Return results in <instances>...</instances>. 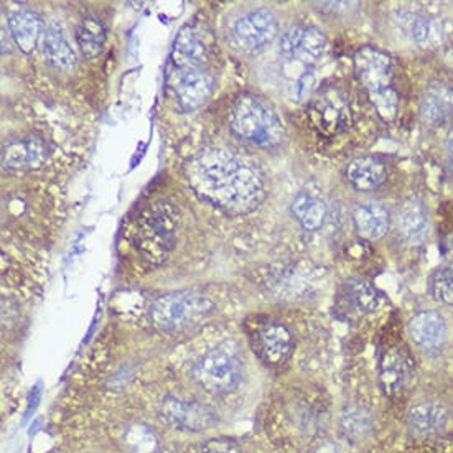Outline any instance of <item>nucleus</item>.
<instances>
[{
	"instance_id": "nucleus-1",
	"label": "nucleus",
	"mask_w": 453,
	"mask_h": 453,
	"mask_svg": "<svg viewBox=\"0 0 453 453\" xmlns=\"http://www.w3.org/2000/svg\"><path fill=\"white\" fill-rule=\"evenodd\" d=\"M193 191L231 215H244L263 203V173L246 157L227 149H208L187 165Z\"/></svg>"
},
{
	"instance_id": "nucleus-2",
	"label": "nucleus",
	"mask_w": 453,
	"mask_h": 453,
	"mask_svg": "<svg viewBox=\"0 0 453 453\" xmlns=\"http://www.w3.org/2000/svg\"><path fill=\"white\" fill-rule=\"evenodd\" d=\"M355 74L366 89L372 106L381 119L393 120L397 116L399 96L393 88V60L380 48H359L353 57Z\"/></svg>"
},
{
	"instance_id": "nucleus-3",
	"label": "nucleus",
	"mask_w": 453,
	"mask_h": 453,
	"mask_svg": "<svg viewBox=\"0 0 453 453\" xmlns=\"http://www.w3.org/2000/svg\"><path fill=\"white\" fill-rule=\"evenodd\" d=\"M179 211L173 204L160 200L145 208L135 223V248L152 264L167 259L175 246Z\"/></svg>"
},
{
	"instance_id": "nucleus-4",
	"label": "nucleus",
	"mask_w": 453,
	"mask_h": 453,
	"mask_svg": "<svg viewBox=\"0 0 453 453\" xmlns=\"http://www.w3.org/2000/svg\"><path fill=\"white\" fill-rule=\"evenodd\" d=\"M231 129L250 142L261 147H277L286 137L282 120L256 96L239 97L231 114Z\"/></svg>"
},
{
	"instance_id": "nucleus-5",
	"label": "nucleus",
	"mask_w": 453,
	"mask_h": 453,
	"mask_svg": "<svg viewBox=\"0 0 453 453\" xmlns=\"http://www.w3.org/2000/svg\"><path fill=\"white\" fill-rule=\"evenodd\" d=\"M193 378L210 393H229L238 388L242 380V361L238 346L233 342H223L193 366Z\"/></svg>"
},
{
	"instance_id": "nucleus-6",
	"label": "nucleus",
	"mask_w": 453,
	"mask_h": 453,
	"mask_svg": "<svg viewBox=\"0 0 453 453\" xmlns=\"http://www.w3.org/2000/svg\"><path fill=\"white\" fill-rule=\"evenodd\" d=\"M215 309L213 302L193 292H175L157 298L150 305V320L162 332H181L203 320Z\"/></svg>"
},
{
	"instance_id": "nucleus-7",
	"label": "nucleus",
	"mask_w": 453,
	"mask_h": 453,
	"mask_svg": "<svg viewBox=\"0 0 453 453\" xmlns=\"http://www.w3.org/2000/svg\"><path fill=\"white\" fill-rule=\"evenodd\" d=\"M309 119L311 126L325 135H336L345 131L351 122L346 96L338 88H323L311 99Z\"/></svg>"
},
{
	"instance_id": "nucleus-8",
	"label": "nucleus",
	"mask_w": 453,
	"mask_h": 453,
	"mask_svg": "<svg viewBox=\"0 0 453 453\" xmlns=\"http://www.w3.org/2000/svg\"><path fill=\"white\" fill-rule=\"evenodd\" d=\"M158 416L173 429L188 430V432H203L215 426V412L208 406L196 401H181L168 395L160 406Z\"/></svg>"
},
{
	"instance_id": "nucleus-9",
	"label": "nucleus",
	"mask_w": 453,
	"mask_h": 453,
	"mask_svg": "<svg viewBox=\"0 0 453 453\" xmlns=\"http://www.w3.org/2000/svg\"><path fill=\"white\" fill-rule=\"evenodd\" d=\"M277 32L279 25L273 12L259 9L241 17L234 25L233 35L239 47L244 50H259L271 43Z\"/></svg>"
},
{
	"instance_id": "nucleus-10",
	"label": "nucleus",
	"mask_w": 453,
	"mask_h": 453,
	"mask_svg": "<svg viewBox=\"0 0 453 453\" xmlns=\"http://www.w3.org/2000/svg\"><path fill=\"white\" fill-rule=\"evenodd\" d=\"M326 38L315 27H294L280 38L279 50L287 58L315 63L322 58Z\"/></svg>"
},
{
	"instance_id": "nucleus-11",
	"label": "nucleus",
	"mask_w": 453,
	"mask_h": 453,
	"mask_svg": "<svg viewBox=\"0 0 453 453\" xmlns=\"http://www.w3.org/2000/svg\"><path fill=\"white\" fill-rule=\"evenodd\" d=\"M173 91L177 96L180 108L187 112L203 106L213 91V80L202 70L173 72Z\"/></svg>"
},
{
	"instance_id": "nucleus-12",
	"label": "nucleus",
	"mask_w": 453,
	"mask_h": 453,
	"mask_svg": "<svg viewBox=\"0 0 453 453\" xmlns=\"http://www.w3.org/2000/svg\"><path fill=\"white\" fill-rule=\"evenodd\" d=\"M257 355L267 365H282L290 357L294 349V338L282 323H265L256 334V348Z\"/></svg>"
},
{
	"instance_id": "nucleus-13",
	"label": "nucleus",
	"mask_w": 453,
	"mask_h": 453,
	"mask_svg": "<svg viewBox=\"0 0 453 453\" xmlns=\"http://www.w3.org/2000/svg\"><path fill=\"white\" fill-rule=\"evenodd\" d=\"M48 150L45 142L36 137L7 143L2 150V164L11 170H36L47 160Z\"/></svg>"
},
{
	"instance_id": "nucleus-14",
	"label": "nucleus",
	"mask_w": 453,
	"mask_h": 453,
	"mask_svg": "<svg viewBox=\"0 0 453 453\" xmlns=\"http://www.w3.org/2000/svg\"><path fill=\"white\" fill-rule=\"evenodd\" d=\"M397 229L401 238L411 246H420L429 236V213L416 198H409L399 206Z\"/></svg>"
},
{
	"instance_id": "nucleus-15",
	"label": "nucleus",
	"mask_w": 453,
	"mask_h": 453,
	"mask_svg": "<svg viewBox=\"0 0 453 453\" xmlns=\"http://www.w3.org/2000/svg\"><path fill=\"white\" fill-rule=\"evenodd\" d=\"M204 61H206V47L203 40L195 30L183 28L175 38L173 50H172L173 72L202 70Z\"/></svg>"
},
{
	"instance_id": "nucleus-16",
	"label": "nucleus",
	"mask_w": 453,
	"mask_h": 453,
	"mask_svg": "<svg viewBox=\"0 0 453 453\" xmlns=\"http://www.w3.org/2000/svg\"><path fill=\"white\" fill-rule=\"evenodd\" d=\"M412 342L420 348H439L447 338V322L439 311H418L407 325Z\"/></svg>"
},
{
	"instance_id": "nucleus-17",
	"label": "nucleus",
	"mask_w": 453,
	"mask_h": 453,
	"mask_svg": "<svg viewBox=\"0 0 453 453\" xmlns=\"http://www.w3.org/2000/svg\"><path fill=\"white\" fill-rule=\"evenodd\" d=\"M346 179L358 191L376 190L388 179V167L380 157H357L346 167Z\"/></svg>"
},
{
	"instance_id": "nucleus-18",
	"label": "nucleus",
	"mask_w": 453,
	"mask_h": 453,
	"mask_svg": "<svg viewBox=\"0 0 453 453\" xmlns=\"http://www.w3.org/2000/svg\"><path fill=\"white\" fill-rule=\"evenodd\" d=\"M353 221L359 234L370 241L381 239L391 226V216L388 210L378 203L358 204L353 211Z\"/></svg>"
},
{
	"instance_id": "nucleus-19",
	"label": "nucleus",
	"mask_w": 453,
	"mask_h": 453,
	"mask_svg": "<svg viewBox=\"0 0 453 453\" xmlns=\"http://www.w3.org/2000/svg\"><path fill=\"white\" fill-rule=\"evenodd\" d=\"M447 422H449V412L439 404H430V403H422L412 407L407 416V426L411 432L422 437L439 434L441 430L445 429Z\"/></svg>"
},
{
	"instance_id": "nucleus-20",
	"label": "nucleus",
	"mask_w": 453,
	"mask_h": 453,
	"mask_svg": "<svg viewBox=\"0 0 453 453\" xmlns=\"http://www.w3.org/2000/svg\"><path fill=\"white\" fill-rule=\"evenodd\" d=\"M9 27L19 48L24 53H32L43 32L42 19L30 11H19L11 17Z\"/></svg>"
},
{
	"instance_id": "nucleus-21",
	"label": "nucleus",
	"mask_w": 453,
	"mask_h": 453,
	"mask_svg": "<svg viewBox=\"0 0 453 453\" xmlns=\"http://www.w3.org/2000/svg\"><path fill=\"white\" fill-rule=\"evenodd\" d=\"M43 53L47 60L60 70H70L76 65L74 50L70 47L61 27L57 24L50 25L43 36Z\"/></svg>"
},
{
	"instance_id": "nucleus-22",
	"label": "nucleus",
	"mask_w": 453,
	"mask_h": 453,
	"mask_svg": "<svg viewBox=\"0 0 453 453\" xmlns=\"http://www.w3.org/2000/svg\"><path fill=\"white\" fill-rule=\"evenodd\" d=\"M292 215L297 218L300 225L307 231H317L323 226L326 218V206L322 200L315 198L307 191H300L292 202Z\"/></svg>"
},
{
	"instance_id": "nucleus-23",
	"label": "nucleus",
	"mask_w": 453,
	"mask_h": 453,
	"mask_svg": "<svg viewBox=\"0 0 453 453\" xmlns=\"http://www.w3.org/2000/svg\"><path fill=\"white\" fill-rule=\"evenodd\" d=\"M76 42L86 58H95L106 43V28L95 17H86L76 28Z\"/></svg>"
},
{
	"instance_id": "nucleus-24",
	"label": "nucleus",
	"mask_w": 453,
	"mask_h": 453,
	"mask_svg": "<svg viewBox=\"0 0 453 453\" xmlns=\"http://www.w3.org/2000/svg\"><path fill=\"white\" fill-rule=\"evenodd\" d=\"M340 427L348 439L361 441L372 429V414L366 407L349 406L342 412Z\"/></svg>"
},
{
	"instance_id": "nucleus-25",
	"label": "nucleus",
	"mask_w": 453,
	"mask_h": 453,
	"mask_svg": "<svg viewBox=\"0 0 453 453\" xmlns=\"http://www.w3.org/2000/svg\"><path fill=\"white\" fill-rule=\"evenodd\" d=\"M346 302L351 305V311H357L358 315H365L376 309L378 305V292L374 287L370 286L365 280H349L345 286Z\"/></svg>"
},
{
	"instance_id": "nucleus-26",
	"label": "nucleus",
	"mask_w": 453,
	"mask_h": 453,
	"mask_svg": "<svg viewBox=\"0 0 453 453\" xmlns=\"http://www.w3.org/2000/svg\"><path fill=\"white\" fill-rule=\"evenodd\" d=\"M126 447L129 453H160V443L154 430L142 424H134L126 432Z\"/></svg>"
},
{
	"instance_id": "nucleus-27",
	"label": "nucleus",
	"mask_w": 453,
	"mask_h": 453,
	"mask_svg": "<svg viewBox=\"0 0 453 453\" xmlns=\"http://www.w3.org/2000/svg\"><path fill=\"white\" fill-rule=\"evenodd\" d=\"M429 288L437 302L453 307V265L437 269L430 277Z\"/></svg>"
},
{
	"instance_id": "nucleus-28",
	"label": "nucleus",
	"mask_w": 453,
	"mask_h": 453,
	"mask_svg": "<svg viewBox=\"0 0 453 453\" xmlns=\"http://www.w3.org/2000/svg\"><path fill=\"white\" fill-rule=\"evenodd\" d=\"M401 25L406 30L409 35L412 36V40H416L418 43L426 42L430 34V25L424 17L414 15V13H403L401 15Z\"/></svg>"
},
{
	"instance_id": "nucleus-29",
	"label": "nucleus",
	"mask_w": 453,
	"mask_h": 453,
	"mask_svg": "<svg viewBox=\"0 0 453 453\" xmlns=\"http://www.w3.org/2000/svg\"><path fill=\"white\" fill-rule=\"evenodd\" d=\"M443 116V99L439 95H429L422 103V119L427 124H437Z\"/></svg>"
},
{
	"instance_id": "nucleus-30",
	"label": "nucleus",
	"mask_w": 453,
	"mask_h": 453,
	"mask_svg": "<svg viewBox=\"0 0 453 453\" xmlns=\"http://www.w3.org/2000/svg\"><path fill=\"white\" fill-rule=\"evenodd\" d=\"M202 453H242L238 443L227 439H215L206 441L202 449Z\"/></svg>"
},
{
	"instance_id": "nucleus-31",
	"label": "nucleus",
	"mask_w": 453,
	"mask_h": 453,
	"mask_svg": "<svg viewBox=\"0 0 453 453\" xmlns=\"http://www.w3.org/2000/svg\"><path fill=\"white\" fill-rule=\"evenodd\" d=\"M313 88H315V74L311 72L303 73L296 83V96L298 101L307 99L311 95Z\"/></svg>"
},
{
	"instance_id": "nucleus-32",
	"label": "nucleus",
	"mask_w": 453,
	"mask_h": 453,
	"mask_svg": "<svg viewBox=\"0 0 453 453\" xmlns=\"http://www.w3.org/2000/svg\"><path fill=\"white\" fill-rule=\"evenodd\" d=\"M441 99H443V103H449L450 106L453 108V91L452 89H445L443 91V96H441Z\"/></svg>"
},
{
	"instance_id": "nucleus-33",
	"label": "nucleus",
	"mask_w": 453,
	"mask_h": 453,
	"mask_svg": "<svg viewBox=\"0 0 453 453\" xmlns=\"http://www.w3.org/2000/svg\"><path fill=\"white\" fill-rule=\"evenodd\" d=\"M449 162H450V167L453 170V139L449 142Z\"/></svg>"
},
{
	"instance_id": "nucleus-34",
	"label": "nucleus",
	"mask_w": 453,
	"mask_h": 453,
	"mask_svg": "<svg viewBox=\"0 0 453 453\" xmlns=\"http://www.w3.org/2000/svg\"><path fill=\"white\" fill-rule=\"evenodd\" d=\"M160 453H162V452H160Z\"/></svg>"
}]
</instances>
